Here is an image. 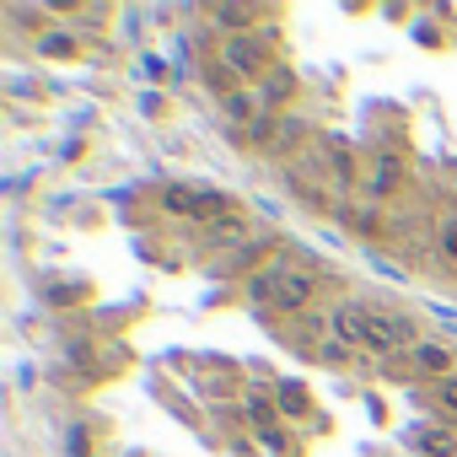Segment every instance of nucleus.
Here are the masks:
<instances>
[{"mask_svg":"<svg viewBox=\"0 0 457 457\" xmlns=\"http://www.w3.org/2000/svg\"><path fill=\"white\" fill-rule=\"evenodd\" d=\"M361 345L366 350H377V355H393V350H414L420 339H414V323L403 318V312H366L361 318Z\"/></svg>","mask_w":457,"mask_h":457,"instance_id":"nucleus-1","label":"nucleus"},{"mask_svg":"<svg viewBox=\"0 0 457 457\" xmlns=\"http://www.w3.org/2000/svg\"><path fill=\"white\" fill-rule=\"evenodd\" d=\"M220 65L232 71L237 81H264L275 65H270V49L259 44V33H243V38H226V49H220Z\"/></svg>","mask_w":457,"mask_h":457,"instance_id":"nucleus-2","label":"nucleus"},{"mask_svg":"<svg viewBox=\"0 0 457 457\" xmlns=\"http://www.w3.org/2000/svg\"><path fill=\"white\" fill-rule=\"evenodd\" d=\"M312 296H318V280L302 275V270H286L280 286H275V312H286V318H307Z\"/></svg>","mask_w":457,"mask_h":457,"instance_id":"nucleus-3","label":"nucleus"},{"mask_svg":"<svg viewBox=\"0 0 457 457\" xmlns=\"http://www.w3.org/2000/svg\"><path fill=\"white\" fill-rule=\"evenodd\" d=\"M409 361H414L425 377H436V382H446V377H452V350H446V345H430V339H420V345L409 350Z\"/></svg>","mask_w":457,"mask_h":457,"instance_id":"nucleus-4","label":"nucleus"},{"mask_svg":"<svg viewBox=\"0 0 457 457\" xmlns=\"http://www.w3.org/2000/svg\"><path fill=\"white\" fill-rule=\"evenodd\" d=\"M204 243L210 248H237V243H248V215L237 210V215H226V220H210L204 226Z\"/></svg>","mask_w":457,"mask_h":457,"instance_id":"nucleus-5","label":"nucleus"},{"mask_svg":"<svg viewBox=\"0 0 457 457\" xmlns=\"http://www.w3.org/2000/svg\"><path fill=\"white\" fill-rule=\"evenodd\" d=\"M414 446H420V457H457V430H446V425H420V430H414Z\"/></svg>","mask_w":457,"mask_h":457,"instance_id":"nucleus-6","label":"nucleus"},{"mask_svg":"<svg viewBox=\"0 0 457 457\" xmlns=\"http://www.w3.org/2000/svg\"><path fill=\"white\" fill-rule=\"evenodd\" d=\"M210 22H215V28H226L232 38H243V28H253V22H259V6H210Z\"/></svg>","mask_w":457,"mask_h":457,"instance_id":"nucleus-7","label":"nucleus"},{"mask_svg":"<svg viewBox=\"0 0 457 457\" xmlns=\"http://www.w3.org/2000/svg\"><path fill=\"white\" fill-rule=\"evenodd\" d=\"M226 215H237V199L232 194H220V188H199V210H194V220H226Z\"/></svg>","mask_w":457,"mask_h":457,"instance_id":"nucleus-8","label":"nucleus"},{"mask_svg":"<svg viewBox=\"0 0 457 457\" xmlns=\"http://www.w3.org/2000/svg\"><path fill=\"white\" fill-rule=\"evenodd\" d=\"M291 92H296V76H291L286 65H275V71L259 81V103H264V108H270V103H286Z\"/></svg>","mask_w":457,"mask_h":457,"instance_id":"nucleus-9","label":"nucleus"},{"mask_svg":"<svg viewBox=\"0 0 457 457\" xmlns=\"http://www.w3.org/2000/svg\"><path fill=\"white\" fill-rule=\"evenodd\" d=\"M398 178H403L398 156H377V172H371V199H387V194L398 188Z\"/></svg>","mask_w":457,"mask_h":457,"instance_id":"nucleus-10","label":"nucleus"},{"mask_svg":"<svg viewBox=\"0 0 457 457\" xmlns=\"http://www.w3.org/2000/svg\"><path fill=\"white\" fill-rule=\"evenodd\" d=\"M162 210H172V215H194V210H199V188H183V183L167 188V194H162Z\"/></svg>","mask_w":457,"mask_h":457,"instance_id":"nucleus-11","label":"nucleus"},{"mask_svg":"<svg viewBox=\"0 0 457 457\" xmlns=\"http://www.w3.org/2000/svg\"><path fill=\"white\" fill-rule=\"evenodd\" d=\"M280 414H286V420H302V414H307V393H302L296 382H280Z\"/></svg>","mask_w":457,"mask_h":457,"instance_id":"nucleus-12","label":"nucleus"},{"mask_svg":"<svg viewBox=\"0 0 457 457\" xmlns=\"http://www.w3.org/2000/svg\"><path fill=\"white\" fill-rule=\"evenodd\" d=\"M296 140H302V119H296V113H286V119H280V135H275V145H270V151H275V156H286Z\"/></svg>","mask_w":457,"mask_h":457,"instance_id":"nucleus-13","label":"nucleus"},{"mask_svg":"<svg viewBox=\"0 0 457 457\" xmlns=\"http://www.w3.org/2000/svg\"><path fill=\"white\" fill-rule=\"evenodd\" d=\"M436 248H441V259H446V264H457V215H446V220H441Z\"/></svg>","mask_w":457,"mask_h":457,"instance_id":"nucleus-14","label":"nucleus"},{"mask_svg":"<svg viewBox=\"0 0 457 457\" xmlns=\"http://www.w3.org/2000/svg\"><path fill=\"white\" fill-rule=\"evenodd\" d=\"M44 54H76V38H65V33H49V38H44Z\"/></svg>","mask_w":457,"mask_h":457,"instance_id":"nucleus-15","label":"nucleus"},{"mask_svg":"<svg viewBox=\"0 0 457 457\" xmlns=\"http://www.w3.org/2000/svg\"><path fill=\"white\" fill-rule=\"evenodd\" d=\"M436 393H441V403H446V414H457V377H446V382H436Z\"/></svg>","mask_w":457,"mask_h":457,"instance_id":"nucleus-16","label":"nucleus"},{"mask_svg":"<svg viewBox=\"0 0 457 457\" xmlns=\"http://www.w3.org/2000/svg\"><path fill=\"white\" fill-rule=\"evenodd\" d=\"M318 355H323V361H350V345H345V339H328Z\"/></svg>","mask_w":457,"mask_h":457,"instance_id":"nucleus-17","label":"nucleus"}]
</instances>
